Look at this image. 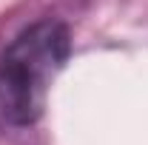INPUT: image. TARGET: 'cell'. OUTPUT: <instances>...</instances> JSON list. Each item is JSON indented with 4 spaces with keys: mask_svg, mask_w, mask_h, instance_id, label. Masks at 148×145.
I'll return each mask as SVG.
<instances>
[{
    "mask_svg": "<svg viewBox=\"0 0 148 145\" xmlns=\"http://www.w3.org/2000/svg\"><path fill=\"white\" fill-rule=\"evenodd\" d=\"M66 57L69 31L63 23L43 20L26 29L0 57V117L12 125L34 122Z\"/></svg>",
    "mask_w": 148,
    "mask_h": 145,
    "instance_id": "obj_1",
    "label": "cell"
}]
</instances>
